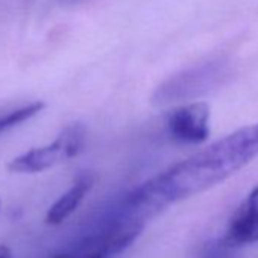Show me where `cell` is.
Returning <instances> with one entry per match:
<instances>
[{"instance_id":"6da1fadb","label":"cell","mask_w":258,"mask_h":258,"mask_svg":"<svg viewBox=\"0 0 258 258\" xmlns=\"http://www.w3.org/2000/svg\"><path fill=\"white\" fill-rule=\"evenodd\" d=\"M256 155V124L238 129L133 190L123 202V216L145 223L169 205L220 184Z\"/></svg>"},{"instance_id":"7a4b0ae2","label":"cell","mask_w":258,"mask_h":258,"mask_svg":"<svg viewBox=\"0 0 258 258\" xmlns=\"http://www.w3.org/2000/svg\"><path fill=\"white\" fill-rule=\"evenodd\" d=\"M85 145V127L81 123L66 126L59 136L49 145L29 149L13 158L8 170L13 173H40L55 167L59 163L79 155Z\"/></svg>"},{"instance_id":"3957f363","label":"cell","mask_w":258,"mask_h":258,"mask_svg":"<svg viewBox=\"0 0 258 258\" xmlns=\"http://www.w3.org/2000/svg\"><path fill=\"white\" fill-rule=\"evenodd\" d=\"M143 226L145 223L137 220L118 219L102 232L84 238L53 258H114L137 240Z\"/></svg>"},{"instance_id":"277c9868","label":"cell","mask_w":258,"mask_h":258,"mask_svg":"<svg viewBox=\"0 0 258 258\" xmlns=\"http://www.w3.org/2000/svg\"><path fill=\"white\" fill-rule=\"evenodd\" d=\"M225 73L226 67L223 62H208L205 66L182 72L175 78L169 79L157 90L155 100L158 103H163L193 96L204 90H210L225 76Z\"/></svg>"},{"instance_id":"5b68a950","label":"cell","mask_w":258,"mask_h":258,"mask_svg":"<svg viewBox=\"0 0 258 258\" xmlns=\"http://www.w3.org/2000/svg\"><path fill=\"white\" fill-rule=\"evenodd\" d=\"M169 136L181 145H201L210 136V108L205 102L181 106L169 114Z\"/></svg>"},{"instance_id":"8992f818","label":"cell","mask_w":258,"mask_h":258,"mask_svg":"<svg viewBox=\"0 0 258 258\" xmlns=\"http://www.w3.org/2000/svg\"><path fill=\"white\" fill-rule=\"evenodd\" d=\"M223 243L229 247L258 243V185L232 214L225 231Z\"/></svg>"},{"instance_id":"52a82bcc","label":"cell","mask_w":258,"mask_h":258,"mask_svg":"<svg viewBox=\"0 0 258 258\" xmlns=\"http://www.w3.org/2000/svg\"><path fill=\"white\" fill-rule=\"evenodd\" d=\"M94 185V178L91 173H82L76 178L73 185L62 193L49 208L46 214V223L47 225H61L64 220H67L82 204L88 191Z\"/></svg>"},{"instance_id":"ba28073f","label":"cell","mask_w":258,"mask_h":258,"mask_svg":"<svg viewBox=\"0 0 258 258\" xmlns=\"http://www.w3.org/2000/svg\"><path fill=\"white\" fill-rule=\"evenodd\" d=\"M44 108H46V103L38 100V102H32V103L25 105V106H20V108H17L8 114L0 115V134H4L5 131H10V129L25 123L26 120L37 115Z\"/></svg>"},{"instance_id":"9c48e42d","label":"cell","mask_w":258,"mask_h":258,"mask_svg":"<svg viewBox=\"0 0 258 258\" xmlns=\"http://www.w3.org/2000/svg\"><path fill=\"white\" fill-rule=\"evenodd\" d=\"M0 258H14L13 256V250L10 246L7 244H0Z\"/></svg>"},{"instance_id":"30bf717a","label":"cell","mask_w":258,"mask_h":258,"mask_svg":"<svg viewBox=\"0 0 258 258\" xmlns=\"http://www.w3.org/2000/svg\"><path fill=\"white\" fill-rule=\"evenodd\" d=\"M67 2H79V0H67Z\"/></svg>"},{"instance_id":"8fae6325","label":"cell","mask_w":258,"mask_h":258,"mask_svg":"<svg viewBox=\"0 0 258 258\" xmlns=\"http://www.w3.org/2000/svg\"><path fill=\"white\" fill-rule=\"evenodd\" d=\"M0 208H2V201H0Z\"/></svg>"},{"instance_id":"7c38bea8","label":"cell","mask_w":258,"mask_h":258,"mask_svg":"<svg viewBox=\"0 0 258 258\" xmlns=\"http://www.w3.org/2000/svg\"><path fill=\"white\" fill-rule=\"evenodd\" d=\"M256 127H258V123H256Z\"/></svg>"}]
</instances>
